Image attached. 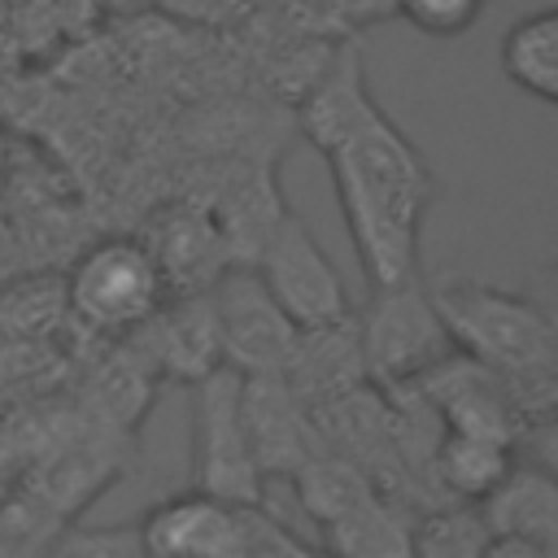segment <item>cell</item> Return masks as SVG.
Returning a JSON list of instances; mask_svg holds the SVG:
<instances>
[{
    "label": "cell",
    "mask_w": 558,
    "mask_h": 558,
    "mask_svg": "<svg viewBox=\"0 0 558 558\" xmlns=\"http://www.w3.org/2000/svg\"><path fill=\"white\" fill-rule=\"evenodd\" d=\"M275 305L288 314L296 331H327L353 318L349 288L336 270V262L318 248L314 231L301 222L296 209H283L270 218V227L257 240V257L248 262Z\"/></svg>",
    "instance_id": "cell-5"
},
{
    "label": "cell",
    "mask_w": 558,
    "mask_h": 558,
    "mask_svg": "<svg viewBox=\"0 0 558 558\" xmlns=\"http://www.w3.org/2000/svg\"><path fill=\"white\" fill-rule=\"evenodd\" d=\"M475 510H480L488 536H527V541L554 545V532H558L554 471L541 462H514Z\"/></svg>",
    "instance_id": "cell-12"
},
{
    "label": "cell",
    "mask_w": 558,
    "mask_h": 558,
    "mask_svg": "<svg viewBox=\"0 0 558 558\" xmlns=\"http://www.w3.org/2000/svg\"><path fill=\"white\" fill-rule=\"evenodd\" d=\"M480 558H554V545L527 536H488Z\"/></svg>",
    "instance_id": "cell-19"
},
{
    "label": "cell",
    "mask_w": 558,
    "mask_h": 558,
    "mask_svg": "<svg viewBox=\"0 0 558 558\" xmlns=\"http://www.w3.org/2000/svg\"><path fill=\"white\" fill-rule=\"evenodd\" d=\"M166 301L170 288L140 235H113L83 248L65 275V310L105 336L140 331Z\"/></svg>",
    "instance_id": "cell-3"
},
{
    "label": "cell",
    "mask_w": 558,
    "mask_h": 558,
    "mask_svg": "<svg viewBox=\"0 0 558 558\" xmlns=\"http://www.w3.org/2000/svg\"><path fill=\"white\" fill-rule=\"evenodd\" d=\"M514 466V449L484 440V436H462V432H440L432 445V471L436 480L466 506H480L497 480Z\"/></svg>",
    "instance_id": "cell-14"
},
{
    "label": "cell",
    "mask_w": 558,
    "mask_h": 558,
    "mask_svg": "<svg viewBox=\"0 0 558 558\" xmlns=\"http://www.w3.org/2000/svg\"><path fill=\"white\" fill-rule=\"evenodd\" d=\"M301 131L327 157L336 201L371 288L418 275L423 222L436 196L427 157L375 105L357 48H340L296 105Z\"/></svg>",
    "instance_id": "cell-1"
},
{
    "label": "cell",
    "mask_w": 558,
    "mask_h": 558,
    "mask_svg": "<svg viewBox=\"0 0 558 558\" xmlns=\"http://www.w3.org/2000/svg\"><path fill=\"white\" fill-rule=\"evenodd\" d=\"M209 310L218 327L222 366L240 375H288L301 349V331L266 292L262 275L248 262H231L209 288Z\"/></svg>",
    "instance_id": "cell-7"
},
{
    "label": "cell",
    "mask_w": 558,
    "mask_h": 558,
    "mask_svg": "<svg viewBox=\"0 0 558 558\" xmlns=\"http://www.w3.org/2000/svg\"><path fill=\"white\" fill-rule=\"evenodd\" d=\"M432 305L449 331V344L493 371L527 423H549L554 379H558V331L554 318L506 288L488 283H440L432 288Z\"/></svg>",
    "instance_id": "cell-2"
},
{
    "label": "cell",
    "mask_w": 558,
    "mask_h": 558,
    "mask_svg": "<svg viewBox=\"0 0 558 558\" xmlns=\"http://www.w3.org/2000/svg\"><path fill=\"white\" fill-rule=\"evenodd\" d=\"M144 248L153 253L170 296H196L205 292L231 262H227V235L196 209H166L148 235Z\"/></svg>",
    "instance_id": "cell-10"
},
{
    "label": "cell",
    "mask_w": 558,
    "mask_h": 558,
    "mask_svg": "<svg viewBox=\"0 0 558 558\" xmlns=\"http://www.w3.org/2000/svg\"><path fill=\"white\" fill-rule=\"evenodd\" d=\"M192 388V488L231 506L262 501V471L240 418V371L214 366Z\"/></svg>",
    "instance_id": "cell-6"
},
{
    "label": "cell",
    "mask_w": 558,
    "mask_h": 558,
    "mask_svg": "<svg viewBox=\"0 0 558 558\" xmlns=\"http://www.w3.org/2000/svg\"><path fill=\"white\" fill-rule=\"evenodd\" d=\"M4 170H9V144H4V131H0V179H4Z\"/></svg>",
    "instance_id": "cell-20"
},
{
    "label": "cell",
    "mask_w": 558,
    "mask_h": 558,
    "mask_svg": "<svg viewBox=\"0 0 558 558\" xmlns=\"http://www.w3.org/2000/svg\"><path fill=\"white\" fill-rule=\"evenodd\" d=\"M148 336V353L166 375H179L183 384H196L201 375H209L214 366H222V349H218V327H214V310L209 296H170L144 327Z\"/></svg>",
    "instance_id": "cell-11"
},
{
    "label": "cell",
    "mask_w": 558,
    "mask_h": 558,
    "mask_svg": "<svg viewBox=\"0 0 558 558\" xmlns=\"http://www.w3.org/2000/svg\"><path fill=\"white\" fill-rule=\"evenodd\" d=\"M410 532L414 527L397 519L375 493L336 523H327L331 549L340 558H410Z\"/></svg>",
    "instance_id": "cell-15"
},
{
    "label": "cell",
    "mask_w": 558,
    "mask_h": 558,
    "mask_svg": "<svg viewBox=\"0 0 558 558\" xmlns=\"http://www.w3.org/2000/svg\"><path fill=\"white\" fill-rule=\"evenodd\" d=\"M135 527H65L39 558H135Z\"/></svg>",
    "instance_id": "cell-18"
},
{
    "label": "cell",
    "mask_w": 558,
    "mask_h": 558,
    "mask_svg": "<svg viewBox=\"0 0 558 558\" xmlns=\"http://www.w3.org/2000/svg\"><path fill=\"white\" fill-rule=\"evenodd\" d=\"M501 70L541 105L558 100V9H536L510 22L501 35Z\"/></svg>",
    "instance_id": "cell-13"
},
{
    "label": "cell",
    "mask_w": 558,
    "mask_h": 558,
    "mask_svg": "<svg viewBox=\"0 0 558 558\" xmlns=\"http://www.w3.org/2000/svg\"><path fill=\"white\" fill-rule=\"evenodd\" d=\"M362 375L384 388H410L436 362L453 353L449 331L432 305V288L414 279L392 288H371V305L353 314Z\"/></svg>",
    "instance_id": "cell-4"
},
{
    "label": "cell",
    "mask_w": 558,
    "mask_h": 558,
    "mask_svg": "<svg viewBox=\"0 0 558 558\" xmlns=\"http://www.w3.org/2000/svg\"><path fill=\"white\" fill-rule=\"evenodd\" d=\"M488 0H392V9L423 35L432 39H458L466 35Z\"/></svg>",
    "instance_id": "cell-17"
},
{
    "label": "cell",
    "mask_w": 558,
    "mask_h": 558,
    "mask_svg": "<svg viewBox=\"0 0 558 558\" xmlns=\"http://www.w3.org/2000/svg\"><path fill=\"white\" fill-rule=\"evenodd\" d=\"M240 418L262 480L296 475L314 453V410L288 375H240Z\"/></svg>",
    "instance_id": "cell-9"
},
{
    "label": "cell",
    "mask_w": 558,
    "mask_h": 558,
    "mask_svg": "<svg viewBox=\"0 0 558 558\" xmlns=\"http://www.w3.org/2000/svg\"><path fill=\"white\" fill-rule=\"evenodd\" d=\"M484 541H488V527L480 510L462 501L453 510H436L423 523H414L410 558H480Z\"/></svg>",
    "instance_id": "cell-16"
},
{
    "label": "cell",
    "mask_w": 558,
    "mask_h": 558,
    "mask_svg": "<svg viewBox=\"0 0 558 558\" xmlns=\"http://www.w3.org/2000/svg\"><path fill=\"white\" fill-rule=\"evenodd\" d=\"M248 506H231L196 488L157 501L135 527L140 558H248Z\"/></svg>",
    "instance_id": "cell-8"
}]
</instances>
